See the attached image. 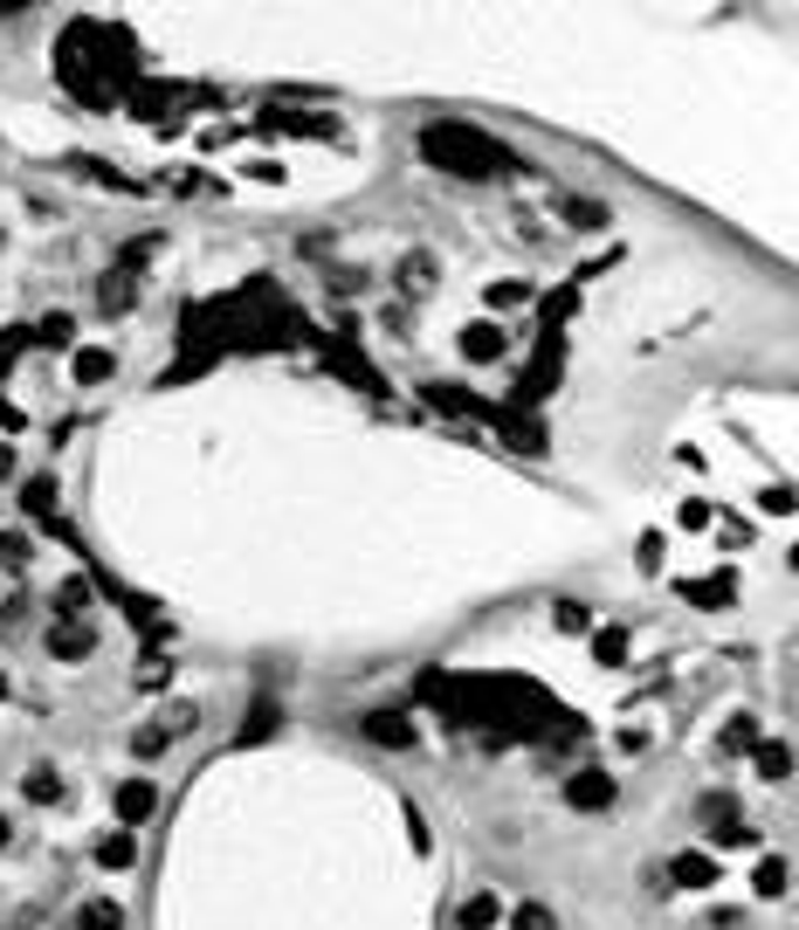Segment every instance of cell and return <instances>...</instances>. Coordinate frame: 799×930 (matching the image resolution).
<instances>
[{
  "mask_svg": "<svg viewBox=\"0 0 799 930\" xmlns=\"http://www.w3.org/2000/svg\"><path fill=\"white\" fill-rule=\"evenodd\" d=\"M421 152L434 159V166H455V173H483V166H510V159L490 145V139H475L469 124H428L421 132Z\"/></svg>",
  "mask_w": 799,
  "mask_h": 930,
  "instance_id": "1",
  "label": "cell"
},
{
  "mask_svg": "<svg viewBox=\"0 0 799 930\" xmlns=\"http://www.w3.org/2000/svg\"><path fill=\"white\" fill-rule=\"evenodd\" d=\"M565 799H572V807H614V779H606V773H572V786H565Z\"/></svg>",
  "mask_w": 799,
  "mask_h": 930,
  "instance_id": "2",
  "label": "cell"
},
{
  "mask_svg": "<svg viewBox=\"0 0 799 930\" xmlns=\"http://www.w3.org/2000/svg\"><path fill=\"white\" fill-rule=\"evenodd\" d=\"M49 655H55V662H83V655H90V627H76V621L49 627Z\"/></svg>",
  "mask_w": 799,
  "mask_h": 930,
  "instance_id": "3",
  "label": "cell"
},
{
  "mask_svg": "<svg viewBox=\"0 0 799 930\" xmlns=\"http://www.w3.org/2000/svg\"><path fill=\"white\" fill-rule=\"evenodd\" d=\"M366 737H372V745H387V752H400V745H413V724L393 717V711H379V717H366Z\"/></svg>",
  "mask_w": 799,
  "mask_h": 930,
  "instance_id": "4",
  "label": "cell"
},
{
  "mask_svg": "<svg viewBox=\"0 0 799 930\" xmlns=\"http://www.w3.org/2000/svg\"><path fill=\"white\" fill-rule=\"evenodd\" d=\"M462 359H475V366L503 359V331H496V325H475V331H462Z\"/></svg>",
  "mask_w": 799,
  "mask_h": 930,
  "instance_id": "5",
  "label": "cell"
},
{
  "mask_svg": "<svg viewBox=\"0 0 799 930\" xmlns=\"http://www.w3.org/2000/svg\"><path fill=\"white\" fill-rule=\"evenodd\" d=\"M152 807H158V793H152L145 779H132V786H124V793H117V814H124V820H145Z\"/></svg>",
  "mask_w": 799,
  "mask_h": 930,
  "instance_id": "6",
  "label": "cell"
},
{
  "mask_svg": "<svg viewBox=\"0 0 799 930\" xmlns=\"http://www.w3.org/2000/svg\"><path fill=\"white\" fill-rule=\"evenodd\" d=\"M132 834H104V848H98V861H104V869H132Z\"/></svg>",
  "mask_w": 799,
  "mask_h": 930,
  "instance_id": "7",
  "label": "cell"
},
{
  "mask_svg": "<svg viewBox=\"0 0 799 930\" xmlns=\"http://www.w3.org/2000/svg\"><path fill=\"white\" fill-rule=\"evenodd\" d=\"M496 923V903H490V896H469V903H462V930H490Z\"/></svg>",
  "mask_w": 799,
  "mask_h": 930,
  "instance_id": "8",
  "label": "cell"
},
{
  "mask_svg": "<svg viewBox=\"0 0 799 930\" xmlns=\"http://www.w3.org/2000/svg\"><path fill=\"white\" fill-rule=\"evenodd\" d=\"M510 930H559V917H552L545 903H524L518 917H510Z\"/></svg>",
  "mask_w": 799,
  "mask_h": 930,
  "instance_id": "9",
  "label": "cell"
},
{
  "mask_svg": "<svg viewBox=\"0 0 799 930\" xmlns=\"http://www.w3.org/2000/svg\"><path fill=\"white\" fill-rule=\"evenodd\" d=\"M76 923H83V930H117V903H104V896H98V903H83Z\"/></svg>",
  "mask_w": 799,
  "mask_h": 930,
  "instance_id": "10",
  "label": "cell"
},
{
  "mask_svg": "<svg viewBox=\"0 0 799 930\" xmlns=\"http://www.w3.org/2000/svg\"><path fill=\"white\" fill-rule=\"evenodd\" d=\"M565 221H572V228H600L606 207H600V201H565Z\"/></svg>",
  "mask_w": 799,
  "mask_h": 930,
  "instance_id": "11",
  "label": "cell"
},
{
  "mask_svg": "<svg viewBox=\"0 0 799 930\" xmlns=\"http://www.w3.org/2000/svg\"><path fill=\"white\" fill-rule=\"evenodd\" d=\"M21 786H28V799H55V793H62V786H55V765H35Z\"/></svg>",
  "mask_w": 799,
  "mask_h": 930,
  "instance_id": "12",
  "label": "cell"
},
{
  "mask_svg": "<svg viewBox=\"0 0 799 930\" xmlns=\"http://www.w3.org/2000/svg\"><path fill=\"white\" fill-rule=\"evenodd\" d=\"M786 765H792V758H786V745H779V737H772V745H765V752H758V773H765V779H786Z\"/></svg>",
  "mask_w": 799,
  "mask_h": 930,
  "instance_id": "13",
  "label": "cell"
},
{
  "mask_svg": "<svg viewBox=\"0 0 799 930\" xmlns=\"http://www.w3.org/2000/svg\"><path fill=\"white\" fill-rule=\"evenodd\" d=\"M76 379H111V351H83V359H76Z\"/></svg>",
  "mask_w": 799,
  "mask_h": 930,
  "instance_id": "14",
  "label": "cell"
},
{
  "mask_svg": "<svg viewBox=\"0 0 799 930\" xmlns=\"http://www.w3.org/2000/svg\"><path fill=\"white\" fill-rule=\"evenodd\" d=\"M676 882H696V889H703V882H710V861H703V855H683V861H676Z\"/></svg>",
  "mask_w": 799,
  "mask_h": 930,
  "instance_id": "15",
  "label": "cell"
},
{
  "mask_svg": "<svg viewBox=\"0 0 799 930\" xmlns=\"http://www.w3.org/2000/svg\"><path fill=\"white\" fill-rule=\"evenodd\" d=\"M786 889V869H779V861H765V869H758V896H779Z\"/></svg>",
  "mask_w": 799,
  "mask_h": 930,
  "instance_id": "16",
  "label": "cell"
},
{
  "mask_svg": "<svg viewBox=\"0 0 799 930\" xmlns=\"http://www.w3.org/2000/svg\"><path fill=\"white\" fill-rule=\"evenodd\" d=\"M0 559L21 565V559H28V538H21V531H8V538H0Z\"/></svg>",
  "mask_w": 799,
  "mask_h": 930,
  "instance_id": "17",
  "label": "cell"
},
{
  "mask_svg": "<svg viewBox=\"0 0 799 930\" xmlns=\"http://www.w3.org/2000/svg\"><path fill=\"white\" fill-rule=\"evenodd\" d=\"M0 476H8V448H0Z\"/></svg>",
  "mask_w": 799,
  "mask_h": 930,
  "instance_id": "18",
  "label": "cell"
},
{
  "mask_svg": "<svg viewBox=\"0 0 799 930\" xmlns=\"http://www.w3.org/2000/svg\"><path fill=\"white\" fill-rule=\"evenodd\" d=\"M0 841H8V820H0Z\"/></svg>",
  "mask_w": 799,
  "mask_h": 930,
  "instance_id": "19",
  "label": "cell"
},
{
  "mask_svg": "<svg viewBox=\"0 0 799 930\" xmlns=\"http://www.w3.org/2000/svg\"><path fill=\"white\" fill-rule=\"evenodd\" d=\"M0 689H8V683H0Z\"/></svg>",
  "mask_w": 799,
  "mask_h": 930,
  "instance_id": "20",
  "label": "cell"
}]
</instances>
